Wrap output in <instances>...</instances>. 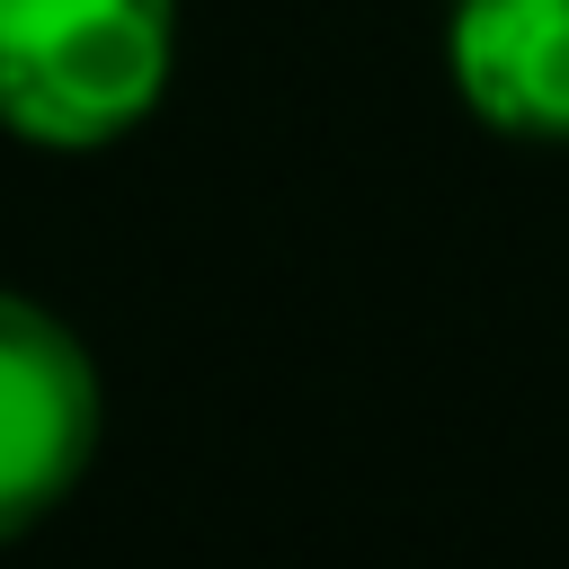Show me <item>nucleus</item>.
<instances>
[{
    "label": "nucleus",
    "mask_w": 569,
    "mask_h": 569,
    "mask_svg": "<svg viewBox=\"0 0 569 569\" xmlns=\"http://www.w3.org/2000/svg\"><path fill=\"white\" fill-rule=\"evenodd\" d=\"M178 71V0H0V133L36 151L124 142Z\"/></svg>",
    "instance_id": "nucleus-1"
},
{
    "label": "nucleus",
    "mask_w": 569,
    "mask_h": 569,
    "mask_svg": "<svg viewBox=\"0 0 569 569\" xmlns=\"http://www.w3.org/2000/svg\"><path fill=\"white\" fill-rule=\"evenodd\" d=\"M107 391L62 311L0 284V542L44 525L98 462Z\"/></svg>",
    "instance_id": "nucleus-2"
},
{
    "label": "nucleus",
    "mask_w": 569,
    "mask_h": 569,
    "mask_svg": "<svg viewBox=\"0 0 569 569\" xmlns=\"http://www.w3.org/2000/svg\"><path fill=\"white\" fill-rule=\"evenodd\" d=\"M445 80L507 142H569V0H453Z\"/></svg>",
    "instance_id": "nucleus-3"
}]
</instances>
